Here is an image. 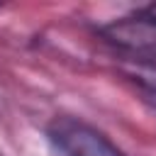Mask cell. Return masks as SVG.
I'll list each match as a JSON object with an SVG mask.
<instances>
[{
    "instance_id": "1",
    "label": "cell",
    "mask_w": 156,
    "mask_h": 156,
    "mask_svg": "<svg viewBox=\"0 0 156 156\" xmlns=\"http://www.w3.org/2000/svg\"><path fill=\"white\" fill-rule=\"evenodd\" d=\"M46 136L56 156H124L100 129L76 117H54Z\"/></svg>"
},
{
    "instance_id": "2",
    "label": "cell",
    "mask_w": 156,
    "mask_h": 156,
    "mask_svg": "<svg viewBox=\"0 0 156 156\" xmlns=\"http://www.w3.org/2000/svg\"><path fill=\"white\" fill-rule=\"evenodd\" d=\"M107 41L136 56V61H156V5L119 17L100 29Z\"/></svg>"
},
{
    "instance_id": "3",
    "label": "cell",
    "mask_w": 156,
    "mask_h": 156,
    "mask_svg": "<svg viewBox=\"0 0 156 156\" xmlns=\"http://www.w3.org/2000/svg\"><path fill=\"white\" fill-rule=\"evenodd\" d=\"M124 73L156 102V61H134L124 66Z\"/></svg>"
},
{
    "instance_id": "4",
    "label": "cell",
    "mask_w": 156,
    "mask_h": 156,
    "mask_svg": "<svg viewBox=\"0 0 156 156\" xmlns=\"http://www.w3.org/2000/svg\"><path fill=\"white\" fill-rule=\"evenodd\" d=\"M0 156H2V151H0Z\"/></svg>"
}]
</instances>
